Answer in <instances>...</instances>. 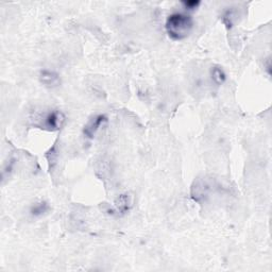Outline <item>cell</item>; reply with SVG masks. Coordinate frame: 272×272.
Returning a JSON list of instances; mask_svg holds the SVG:
<instances>
[{"mask_svg": "<svg viewBox=\"0 0 272 272\" xmlns=\"http://www.w3.org/2000/svg\"><path fill=\"white\" fill-rule=\"evenodd\" d=\"M165 29L172 40H185L191 35L194 29L193 17L187 13H183V12H174L167 17Z\"/></svg>", "mask_w": 272, "mask_h": 272, "instance_id": "obj_1", "label": "cell"}, {"mask_svg": "<svg viewBox=\"0 0 272 272\" xmlns=\"http://www.w3.org/2000/svg\"><path fill=\"white\" fill-rule=\"evenodd\" d=\"M65 122L64 114L58 110H51L46 113H43V115L37 118V126L48 131H56L59 130Z\"/></svg>", "mask_w": 272, "mask_h": 272, "instance_id": "obj_2", "label": "cell"}, {"mask_svg": "<svg viewBox=\"0 0 272 272\" xmlns=\"http://www.w3.org/2000/svg\"><path fill=\"white\" fill-rule=\"evenodd\" d=\"M106 122H107V118L105 115H102V114H99V115H95L94 117H92L90 120H88L83 129L85 137L90 138V140H93L95 135L97 134V132L101 129V126H103V124Z\"/></svg>", "mask_w": 272, "mask_h": 272, "instance_id": "obj_3", "label": "cell"}, {"mask_svg": "<svg viewBox=\"0 0 272 272\" xmlns=\"http://www.w3.org/2000/svg\"><path fill=\"white\" fill-rule=\"evenodd\" d=\"M40 80L42 83L47 87H56L60 85V75L53 71L49 69H43L40 74Z\"/></svg>", "mask_w": 272, "mask_h": 272, "instance_id": "obj_4", "label": "cell"}, {"mask_svg": "<svg viewBox=\"0 0 272 272\" xmlns=\"http://www.w3.org/2000/svg\"><path fill=\"white\" fill-rule=\"evenodd\" d=\"M210 75H211V79H212L213 83L215 85H217V86L223 85L226 80V74H225L224 71L223 69V67H220L218 65L213 66L211 68Z\"/></svg>", "mask_w": 272, "mask_h": 272, "instance_id": "obj_5", "label": "cell"}, {"mask_svg": "<svg viewBox=\"0 0 272 272\" xmlns=\"http://www.w3.org/2000/svg\"><path fill=\"white\" fill-rule=\"evenodd\" d=\"M48 211H49V205L44 201L37 202V203L33 204L30 208V213L34 217H41L43 215H45Z\"/></svg>", "mask_w": 272, "mask_h": 272, "instance_id": "obj_6", "label": "cell"}, {"mask_svg": "<svg viewBox=\"0 0 272 272\" xmlns=\"http://www.w3.org/2000/svg\"><path fill=\"white\" fill-rule=\"evenodd\" d=\"M200 1H196V0H188V1H183L182 4L186 11H194L197 9L200 5Z\"/></svg>", "mask_w": 272, "mask_h": 272, "instance_id": "obj_7", "label": "cell"}]
</instances>
